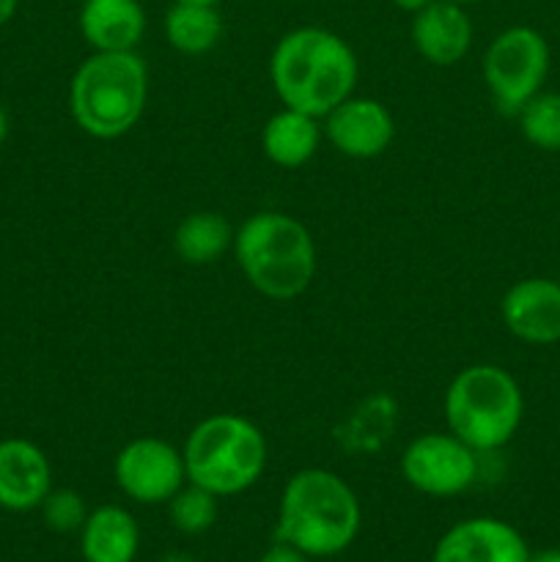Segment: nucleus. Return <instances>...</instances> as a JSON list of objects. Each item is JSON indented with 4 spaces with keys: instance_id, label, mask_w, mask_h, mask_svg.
<instances>
[{
    "instance_id": "16",
    "label": "nucleus",
    "mask_w": 560,
    "mask_h": 562,
    "mask_svg": "<svg viewBox=\"0 0 560 562\" xmlns=\"http://www.w3.org/2000/svg\"><path fill=\"white\" fill-rule=\"evenodd\" d=\"M80 552L86 562H135L141 552V527L121 505H99L80 527Z\"/></svg>"
},
{
    "instance_id": "2",
    "label": "nucleus",
    "mask_w": 560,
    "mask_h": 562,
    "mask_svg": "<svg viewBox=\"0 0 560 562\" xmlns=\"http://www.w3.org/2000/svg\"><path fill=\"white\" fill-rule=\"evenodd\" d=\"M362 525L360 499L349 483L329 470H300L280 497L275 541L307 558H335L355 543Z\"/></svg>"
},
{
    "instance_id": "14",
    "label": "nucleus",
    "mask_w": 560,
    "mask_h": 562,
    "mask_svg": "<svg viewBox=\"0 0 560 562\" xmlns=\"http://www.w3.org/2000/svg\"><path fill=\"white\" fill-rule=\"evenodd\" d=\"M412 44L432 66H456L472 44V22L464 5L434 0L412 14Z\"/></svg>"
},
{
    "instance_id": "26",
    "label": "nucleus",
    "mask_w": 560,
    "mask_h": 562,
    "mask_svg": "<svg viewBox=\"0 0 560 562\" xmlns=\"http://www.w3.org/2000/svg\"><path fill=\"white\" fill-rule=\"evenodd\" d=\"M527 562H560V549H541V552H530Z\"/></svg>"
},
{
    "instance_id": "22",
    "label": "nucleus",
    "mask_w": 560,
    "mask_h": 562,
    "mask_svg": "<svg viewBox=\"0 0 560 562\" xmlns=\"http://www.w3.org/2000/svg\"><path fill=\"white\" fill-rule=\"evenodd\" d=\"M38 510H42L44 525L53 532H60V536H66V532H80L88 514H91L82 494H77L75 488H53L44 497V503L38 505Z\"/></svg>"
},
{
    "instance_id": "7",
    "label": "nucleus",
    "mask_w": 560,
    "mask_h": 562,
    "mask_svg": "<svg viewBox=\"0 0 560 562\" xmlns=\"http://www.w3.org/2000/svg\"><path fill=\"white\" fill-rule=\"evenodd\" d=\"M547 75L549 44L536 27H505L483 53V80L492 102L505 115H519V110L541 93Z\"/></svg>"
},
{
    "instance_id": "15",
    "label": "nucleus",
    "mask_w": 560,
    "mask_h": 562,
    "mask_svg": "<svg viewBox=\"0 0 560 562\" xmlns=\"http://www.w3.org/2000/svg\"><path fill=\"white\" fill-rule=\"evenodd\" d=\"M80 33L93 53H130L146 33L141 0H86Z\"/></svg>"
},
{
    "instance_id": "30",
    "label": "nucleus",
    "mask_w": 560,
    "mask_h": 562,
    "mask_svg": "<svg viewBox=\"0 0 560 562\" xmlns=\"http://www.w3.org/2000/svg\"><path fill=\"white\" fill-rule=\"evenodd\" d=\"M450 3H459V5H467V3H475V0H450Z\"/></svg>"
},
{
    "instance_id": "13",
    "label": "nucleus",
    "mask_w": 560,
    "mask_h": 562,
    "mask_svg": "<svg viewBox=\"0 0 560 562\" xmlns=\"http://www.w3.org/2000/svg\"><path fill=\"white\" fill-rule=\"evenodd\" d=\"M53 492V467L47 453L27 439L0 442V508L27 514Z\"/></svg>"
},
{
    "instance_id": "17",
    "label": "nucleus",
    "mask_w": 560,
    "mask_h": 562,
    "mask_svg": "<svg viewBox=\"0 0 560 562\" xmlns=\"http://www.w3.org/2000/svg\"><path fill=\"white\" fill-rule=\"evenodd\" d=\"M324 130L316 115L283 108L267 121L261 132V146L269 162L278 168H302L318 151Z\"/></svg>"
},
{
    "instance_id": "23",
    "label": "nucleus",
    "mask_w": 560,
    "mask_h": 562,
    "mask_svg": "<svg viewBox=\"0 0 560 562\" xmlns=\"http://www.w3.org/2000/svg\"><path fill=\"white\" fill-rule=\"evenodd\" d=\"M258 562H311V558H307V554H302L300 549L289 547V543L275 541L272 547L261 554V560Z\"/></svg>"
},
{
    "instance_id": "3",
    "label": "nucleus",
    "mask_w": 560,
    "mask_h": 562,
    "mask_svg": "<svg viewBox=\"0 0 560 562\" xmlns=\"http://www.w3.org/2000/svg\"><path fill=\"white\" fill-rule=\"evenodd\" d=\"M236 263L261 296L289 302L316 278V245L305 225L283 212H258L234 236Z\"/></svg>"
},
{
    "instance_id": "21",
    "label": "nucleus",
    "mask_w": 560,
    "mask_h": 562,
    "mask_svg": "<svg viewBox=\"0 0 560 562\" xmlns=\"http://www.w3.org/2000/svg\"><path fill=\"white\" fill-rule=\"evenodd\" d=\"M519 126L536 148L560 151V93H536L519 110Z\"/></svg>"
},
{
    "instance_id": "11",
    "label": "nucleus",
    "mask_w": 560,
    "mask_h": 562,
    "mask_svg": "<svg viewBox=\"0 0 560 562\" xmlns=\"http://www.w3.org/2000/svg\"><path fill=\"white\" fill-rule=\"evenodd\" d=\"M530 549L522 532L492 516L456 521L434 547L432 562H527Z\"/></svg>"
},
{
    "instance_id": "19",
    "label": "nucleus",
    "mask_w": 560,
    "mask_h": 562,
    "mask_svg": "<svg viewBox=\"0 0 560 562\" xmlns=\"http://www.w3.org/2000/svg\"><path fill=\"white\" fill-rule=\"evenodd\" d=\"M165 38L181 55H206L223 38V16L217 5L176 3L165 11Z\"/></svg>"
},
{
    "instance_id": "18",
    "label": "nucleus",
    "mask_w": 560,
    "mask_h": 562,
    "mask_svg": "<svg viewBox=\"0 0 560 562\" xmlns=\"http://www.w3.org/2000/svg\"><path fill=\"white\" fill-rule=\"evenodd\" d=\"M234 225L220 212H192L176 225V256L192 267H209L234 250Z\"/></svg>"
},
{
    "instance_id": "29",
    "label": "nucleus",
    "mask_w": 560,
    "mask_h": 562,
    "mask_svg": "<svg viewBox=\"0 0 560 562\" xmlns=\"http://www.w3.org/2000/svg\"><path fill=\"white\" fill-rule=\"evenodd\" d=\"M176 3H198V5H220L223 0H176Z\"/></svg>"
},
{
    "instance_id": "1",
    "label": "nucleus",
    "mask_w": 560,
    "mask_h": 562,
    "mask_svg": "<svg viewBox=\"0 0 560 562\" xmlns=\"http://www.w3.org/2000/svg\"><path fill=\"white\" fill-rule=\"evenodd\" d=\"M269 80L283 108L324 119L355 93L357 55L327 27H294L275 44Z\"/></svg>"
},
{
    "instance_id": "9",
    "label": "nucleus",
    "mask_w": 560,
    "mask_h": 562,
    "mask_svg": "<svg viewBox=\"0 0 560 562\" xmlns=\"http://www.w3.org/2000/svg\"><path fill=\"white\" fill-rule=\"evenodd\" d=\"M115 486L141 505H163L187 483L184 456L157 437H137L119 450Z\"/></svg>"
},
{
    "instance_id": "20",
    "label": "nucleus",
    "mask_w": 560,
    "mask_h": 562,
    "mask_svg": "<svg viewBox=\"0 0 560 562\" xmlns=\"http://www.w3.org/2000/svg\"><path fill=\"white\" fill-rule=\"evenodd\" d=\"M170 525L184 536H203L217 521V497L195 483H184L168 499Z\"/></svg>"
},
{
    "instance_id": "6",
    "label": "nucleus",
    "mask_w": 560,
    "mask_h": 562,
    "mask_svg": "<svg viewBox=\"0 0 560 562\" xmlns=\"http://www.w3.org/2000/svg\"><path fill=\"white\" fill-rule=\"evenodd\" d=\"M525 417V395L505 368L470 366L445 390V423L475 453H492L516 437Z\"/></svg>"
},
{
    "instance_id": "24",
    "label": "nucleus",
    "mask_w": 560,
    "mask_h": 562,
    "mask_svg": "<svg viewBox=\"0 0 560 562\" xmlns=\"http://www.w3.org/2000/svg\"><path fill=\"white\" fill-rule=\"evenodd\" d=\"M428 3H434V0H393L395 9L406 11V14H417V11L426 9Z\"/></svg>"
},
{
    "instance_id": "10",
    "label": "nucleus",
    "mask_w": 560,
    "mask_h": 562,
    "mask_svg": "<svg viewBox=\"0 0 560 562\" xmlns=\"http://www.w3.org/2000/svg\"><path fill=\"white\" fill-rule=\"evenodd\" d=\"M324 135L335 151L351 159H373L393 143L395 124L390 110L379 99L355 97L324 115Z\"/></svg>"
},
{
    "instance_id": "25",
    "label": "nucleus",
    "mask_w": 560,
    "mask_h": 562,
    "mask_svg": "<svg viewBox=\"0 0 560 562\" xmlns=\"http://www.w3.org/2000/svg\"><path fill=\"white\" fill-rule=\"evenodd\" d=\"M16 9H20V0H0V27L9 25L11 16L16 14Z\"/></svg>"
},
{
    "instance_id": "8",
    "label": "nucleus",
    "mask_w": 560,
    "mask_h": 562,
    "mask_svg": "<svg viewBox=\"0 0 560 562\" xmlns=\"http://www.w3.org/2000/svg\"><path fill=\"white\" fill-rule=\"evenodd\" d=\"M401 477L426 497H459L478 481V453L450 431L423 434L406 445Z\"/></svg>"
},
{
    "instance_id": "28",
    "label": "nucleus",
    "mask_w": 560,
    "mask_h": 562,
    "mask_svg": "<svg viewBox=\"0 0 560 562\" xmlns=\"http://www.w3.org/2000/svg\"><path fill=\"white\" fill-rule=\"evenodd\" d=\"M159 562H192L190 558H184V554H179V552H173V554H165L163 560Z\"/></svg>"
},
{
    "instance_id": "5",
    "label": "nucleus",
    "mask_w": 560,
    "mask_h": 562,
    "mask_svg": "<svg viewBox=\"0 0 560 562\" xmlns=\"http://www.w3.org/2000/svg\"><path fill=\"white\" fill-rule=\"evenodd\" d=\"M187 483L214 497H236L261 481L267 470V439L261 428L242 415L220 412L198 423L184 448Z\"/></svg>"
},
{
    "instance_id": "4",
    "label": "nucleus",
    "mask_w": 560,
    "mask_h": 562,
    "mask_svg": "<svg viewBox=\"0 0 560 562\" xmlns=\"http://www.w3.org/2000/svg\"><path fill=\"white\" fill-rule=\"evenodd\" d=\"M146 102L148 69L135 49L88 55L71 77V119L97 140L124 137L143 119Z\"/></svg>"
},
{
    "instance_id": "27",
    "label": "nucleus",
    "mask_w": 560,
    "mask_h": 562,
    "mask_svg": "<svg viewBox=\"0 0 560 562\" xmlns=\"http://www.w3.org/2000/svg\"><path fill=\"white\" fill-rule=\"evenodd\" d=\"M5 137H9V115H5L3 104H0V146L5 143Z\"/></svg>"
},
{
    "instance_id": "12",
    "label": "nucleus",
    "mask_w": 560,
    "mask_h": 562,
    "mask_svg": "<svg viewBox=\"0 0 560 562\" xmlns=\"http://www.w3.org/2000/svg\"><path fill=\"white\" fill-rule=\"evenodd\" d=\"M500 316L514 338L533 346L560 340V283L527 278L511 285L500 302Z\"/></svg>"
}]
</instances>
